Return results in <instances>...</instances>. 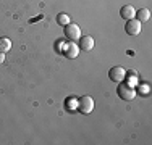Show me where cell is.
Masks as SVG:
<instances>
[{
    "label": "cell",
    "mask_w": 152,
    "mask_h": 145,
    "mask_svg": "<svg viewBox=\"0 0 152 145\" xmlns=\"http://www.w3.org/2000/svg\"><path fill=\"white\" fill-rule=\"evenodd\" d=\"M134 14H136V10H134V7L133 5H123L121 7V10H120V16L123 18V20H131V18H134Z\"/></svg>",
    "instance_id": "cell-8"
},
{
    "label": "cell",
    "mask_w": 152,
    "mask_h": 145,
    "mask_svg": "<svg viewBox=\"0 0 152 145\" xmlns=\"http://www.w3.org/2000/svg\"><path fill=\"white\" fill-rule=\"evenodd\" d=\"M10 49H12V41L8 37H0V52L7 53L10 52Z\"/></svg>",
    "instance_id": "cell-10"
},
{
    "label": "cell",
    "mask_w": 152,
    "mask_h": 145,
    "mask_svg": "<svg viewBox=\"0 0 152 145\" xmlns=\"http://www.w3.org/2000/svg\"><path fill=\"white\" fill-rule=\"evenodd\" d=\"M117 92H118V97H120L121 100H125V102H131L136 97V90L129 82H118Z\"/></svg>",
    "instance_id": "cell-1"
},
{
    "label": "cell",
    "mask_w": 152,
    "mask_h": 145,
    "mask_svg": "<svg viewBox=\"0 0 152 145\" xmlns=\"http://www.w3.org/2000/svg\"><path fill=\"white\" fill-rule=\"evenodd\" d=\"M134 18L139 21V23H146V21H149V18H151V10L149 8H139V10H136Z\"/></svg>",
    "instance_id": "cell-9"
},
{
    "label": "cell",
    "mask_w": 152,
    "mask_h": 145,
    "mask_svg": "<svg viewBox=\"0 0 152 145\" xmlns=\"http://www.w3.org/2000/svg\"><path fill=\"white\" fill-rule=\"evenodd\" d=\"M79 50L83 52H91L94 49V39L91 36H86V37H79Z\"/></svg>",
    "instance_id": "cell-6"
},
{
    "label": "cell",
    "mask_w": 152,
    "mask_h": 145,
    "mask_svg": "<svg viewBox=\"0 0 152 145\" xmlns=\"http://www.w3.org/2000/svg\"><path fill=\"white\" fill-rule=\"evenodd\" d=\"M3 61H5V53H2V52H0V65H2Z\"/></svg>",
    "instance_id": "cell-12"
},
{
    "label": "cell",
    "mask_w": 152,
    "mask_h": 145,
    "mask_svg": "<svg viewBox=\"0 0 152 145\" xmlns=\"http://www.w3.org/2000/svg\"><path fill=\"white\" fill-rule=\"evenodd\" d=\"M63 28H65V37H66L70 42H76L79 37H81V29H79L78 24L70 23V24H66V26H63Z\"/></svg>",
    "instance_id": "cell-3"
},
{
    "label": "cell",
    "mask_w": 152,
    "mask_h": 145,
    "mask_svg": "<svg viewBox=\"0 0 152 145\" xmlns=\"http://www.w3.org/2000/svg\"><path fill=\"white\" fill-rule=\"evenodd\" d=\"M57 23L60 26H66V24H70V16L66 13H58L57 14Z\"/></svg>",
    "instance_id": "cell-11"
},
{
    "label": "cell",
    "mask_w": 152,
    "mask_h": 145,
    "mask_svg": "<svg viewBox=\"0 0 152 145\" xmlns=\"http://www.w3.org/2000/svg\"><path fill=\"white\" fill-rule=\"evenodd\" d=\"M78 110L81 115H89L94 110V99L89 95H84L78 100Z\"/></svg>",
    "instance_id": "cell-2"
},
{
    "label": "cell",
    "mask_w": 152,
    "mask_h": 145,
    "mask_svg": "<svg viewBox=\"0 0 152 145\" xmlns=\"http://www.w3.org/2000/svg\"><path fill=\"white\" fill-rule=\"evenodd\" d=\"M125 76H126V71L123 66H113L108 71V78H110L112 82H121L125 79Z\"/></svg>",
    "instance_id": "cell-5"
},
{
    "label": "cell",
    "mask_w": 152,
    "mask_h": 145,
    "mask_svg": "<svg viewBox=\"0 0 152 145\" xmlns=\"http://www.w3.org/2000/svg\"><path fill=\"white\" fill-rule=\"evenodd\" d=\"M63 53H65V57H66V58H71V60H73V58L78 57V53H79V47L76 45L75 42H70L66 47H65Z\"/></svg>",
    "instance_id": "cell-7"
},
{
    "label": "cell",
    "mask_w": 152,
    "mask_h": 145,
    "mask_svg": "<svg viewBox=\"0 0 152 145\" xmlns=\"http://www.w3.org/2000/svg\"><path fill=\"white\" fill-rule=\"evenodd\" d=\"M141 29H142V23H139L136 18L128 20V21H126V24H125V31H126V34H128V36H137L141 32Z\"/></svg>",
    "instance_id": "cell-4"
}]
</instances>
